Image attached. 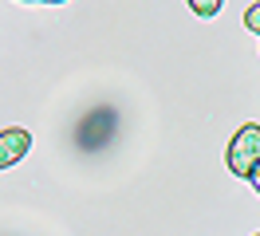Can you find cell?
Listing matches in <instances>:
<instances>
[{"instance_id":"obj_1","label":"cell","mask_w":260,"mask_h":236,"mask_svg":"<svg viewBox=\"0 0 260 236\" xmlns=\"http://www.w3.org/2000/svg\"><path fill=\"white\" fill-rule=\"evenodd\" d=\"M229 170L237 173V177H252V170L260 165V126L256 122H244L237 134H233V142H229Z\"/></svg>"},{"instance_id":"obj_6","label":"cell","mask_w":260,"mask_h":236,"mask_svg":"<svg viewBox=\"0 0 260 236\" xmlns=\"http://www.w3.org/2000/svg\"><path fill=\"white\" fill-rule=\"evenodd\" d=\"M44 4H67V0H44Z\"/></svg>"},{"instance_id":"obj_5","label":"cell","mask_w":260,"mask_h":236,"mask_svg":"<svg viewBox=\"0 0 260 236\" xmlns=\"http://www.w3.org/2000/svg\"><path fill=\"white\" fill-rule=\"evenodd\" d=\"M248 181H252V189H256V193H260V165H256V170H252V177H248Z\"/></svg>"},{"instance_id":"obj_4","label":"cell","mask_w":260,"mask_h":236,"mask_svg":"<svg viewBox=\"0 0 260 236\" xmlns=\"http://www.w3.org/2000/svg\"><path fill=\"white\" fill-rule=\"evenodd\" d=\"M244 28H248V31H256V36H260V0L252 4V8H248V12H244Z\"/></svg>"},{"instance_id":"obj_2","label":"cell","mask_w":260,"mask_h":236,"mask_svg":"<svg viewBox=\"0 0 260 236\" xmlns=\"http://www.w3.org/2000/svg\"><path fill=\"white\" fill-rule=\"evenodd\" d=\"M28 146H32V134H28L24 126H8V130H0V170L16 165L20 157L28 154Z\"/></svg>"},{"instance_id":"obj_3","label":"cell","mask_w":260,"mask_h":236,"mask_svg":"<svg viewBox=\"0 0 260 236\" xmlns=\"http://www.w3.org/2000/svg\"><path fill=\"white\" fill-rule=\"evenodd\" d=\"M189 8H193L197 16H217L221 12V0H189Z\"/></svg>"}]
</instances>
